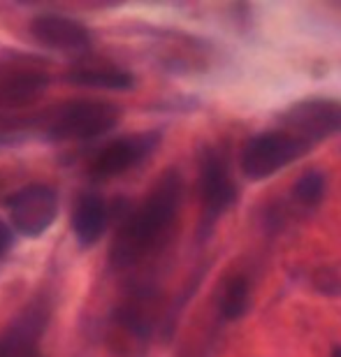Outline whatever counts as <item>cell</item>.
I'll use <instances>...</instances> for the list:
<instances>
[{
  "instance_id": "4",
  "label": "cell",
  "mask_w": 341,
  "mask_h": 357,
  "mask_svg": "<svg viewBox=\"0 0 341 357\" xmlns=\"http://www.w3.org/2000/svg\"><path fill=\"white\" fill-rule=\"evenodd\" d=\"M281 130H286L309 146L316 142L341 135V102L330 98H309L288 107L279 116Z\"/></svg>"
},
{
  "instance_id": "13",
  "label": "cell",
  "mask_w": 341,
  "mask_h": 357,
  "mask_svg": "<svg viewBox=\"0 0 341 357\" xmlns=\"http://www.w3.org/2000/svg\"><path fill=\"white\" fill-rule=\"evenodd\" d=\"M325 176L321 172H307L295 183V199L307 206H316L323 199Z\"/></svg>"
},
{
  "instance_id": "8",
  "label": "cell",
  "mask_w": 341,
  "mask_h": 357,
  "mask_svg": "<svg viewBox=\"0 0 341 357\" xmlns=\"http://www.w3.org/2000/svg\"><path fill=\"white\" fill-rule=\"evenodd\" d=\"M33 40L38 45L54 49V52H84V49L91 47L93 42V35L82 21H77L73 17H66V14H38L31 26Z\"/></svg>"
},
{
  "instance_id": "10",
  "label": "cell",
  "mask_w": 341,
  "mask_h": 357,
  "mask_svg": "<svg viewBox=\"0 0 341 357\" xmlns=\"http://www.w3.org/2000/svg\"><path fill=\"white\" fill-rule=\"evenodd\" d=\"M107 225V206L98 192H84L73 211V232L82 248L96 246Z\"/></svg>"
},
{
  "instance_id": "3",
  "label": "cell",
  "mask_w": 341,
  "mask_h": 357,
  "mask_svg": "<svg viewBox=\"0 0 341 357\" xmlns=\"http://www.w3.org/2000/svg\"><path fill=\"white\" fill-rule=\"evenodd\" d=\"M309 144L286 130H269L251 137L241 151V172L253 181L274 176L288 167L290 162L302 158L309 151Z\"/></svg>"
},
{
  "instance_id": "6",
  "label": "cell",
  "mask_w": 341,
  "mask_h": 357,
  "mask_svg": "<svg viewBox=\"0 0 341 357\" xmlns=\"http://www.w3.org/2000/svg\"><path fill=\"white\" fill-rule=\"evenodd\" d=\"M160 144L158 132H137V135H126L109 142L107 146L100 149V153L96 155L91 162L89 172L93 178H114L126 172H130L135 165H139L142 160H146L149 155L156 151V146Z\"/></svg>"
},
{
  "instance_id": "1",
  "label": "cell",
  "mask_w": 341,
  "mask_h": 357,
  "mask_svg": "<svg viewBox=\"0 0 341 357\" xmlns=\"http://www.w3.org/2000/svg\"><path fill=\"white\" fill-rule=\"evenodd\" d=\"M183 199V181L179 172L162 174L149 195L130 216L123 220L112 246V265L130 267L160 246L169 227L176 220Z\"/></svg>"
},
{
  "instance_id": "12",
  "label": "cell",
  "mask_w": 341,
  "mask_h": 357,
  "mask_svg": "<svg viewBox=\"0 0 341 357\" xmlns=\"http://www.w3.org/2000/svg\"><path fill=\"white\" fill-rule=\"evenodd\" d=\"M248 306V281L244 276H234L225 283L221 295V316L225 320H239Z\"/></svg>"
},
{
  "instance_id": "7",
  "label": "cell",
  "mask_w": 341,
  "mask_h": 357,
  "mask_svg": "<svg viewBox=\"0 0 341 357\" xmlns=\"http://www.w3.org/2000/svg\"><path fill=\"white\" fill-rule=\"evenodd\" d=\"M200 195L209 218H218L237 199V185L221 151L207 149L200 160Z\"/></svg>"
},
{
  "instance_id": "9",
  "label": "cell",
  "mask_w": 341,
  "mask_h": 357,
  "mask_svg": "<svg viewBox=\"0 0 341 357\" xmlns=\"http://www.w3.org/2000/svg\"><path fill=\"white\" fill-rule=\"evenodd\" d=\"M47 316L38 309H28L14 320L0 337V357H35L38 341L45 332Z\"/></svg>"
},
{
  "instance_id": "15",
  "label": "cell",
  "mask_w": 341,
  "mask_h": 357,
  "mask_svg": "<svg viewBox=\"0 0 341 357\" xmlns=\"http://www.w3.org/2000/svg\"><path fill=\"white\" fill-rule=\"evenodd\" d=\"M332 357H341V346H337L335 351H332Z\"/></svg>"
},
{
  "instance_id": "2",
  "label": "cell",
  "mask_w": 341,
  "mask_h": 357,
  "mask_svg": "<svg viewBox=\"0 0 341 357\" xmlns=\"http://www.w3.org/2000/svg\"><path fill=\"white\" fill-rule=\"evenodd\" d=\"M121 107L107 100H70L49 114L42 130L52 142H84L107 135L119 126Z\"/></svg>"
},
{
  "instance_id": "11",
  "label": "cell",
  "mask_w": 341,
  "mask_h": 357,
  "mask_svg": "<svg viewBox=\"0 0 341 357\" xmlns=\"http://www.w3.org/2000/svg\"><path fill=\"white\" fill-rule=\"evenodd\" d=\"M66 82L82 89H100V91H130L135 86V77L128 70L109 66V63L77 66L66 73Z\"/></svg>"
},
{
  "instance_id": "14",
  "label": "cell",
  "mask_w": 341,
  "mask_h": 357,
  "mask_svg": "<svg viewBox=\"0 0 341 357\" xmlns=\"http://www.w3.org/2000/svg\"><path fill=\"white\" fill-rule=\"evenodd\" d=\"M12 244H14V234H12V227L7 225V223H3V220H0V255L10 251V248H12Z\"/></svg>"
},
{
  "instance_id": "5",
  "label": "cell",
  "mask_w": 341,
  "mask_h": 357,
  "mask_svg": "<svg viewBox=\"0 0 341 357\" xmlns=\"http://www.w3.org/2000/svg\"><path fill=\"white\" fill-rule=\"evenodd\" d=\"M12 227L24 237H42L59 216V192L52 185L31 183L7 199Z\"/></svg>"
}]
</instances>
